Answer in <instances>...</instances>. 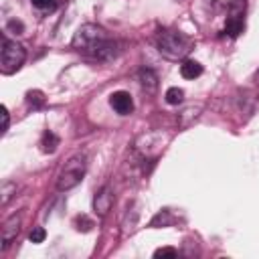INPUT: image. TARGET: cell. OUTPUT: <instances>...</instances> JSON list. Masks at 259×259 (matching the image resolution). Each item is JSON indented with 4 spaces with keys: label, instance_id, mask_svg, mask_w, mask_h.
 <instances>
[{
    "label": "cell",
    "instance_id": "obj_11",
    "mask_svg": "<svg viewBox=\"0 0 259 259\" xmlns=\"http://www.w3.org/2000/svg\"><path fill=\"white\" fill-rule=\"evenodd\" d=\"M180 75L184 79H196L202 75V65L198 61H192V59H184L182 65H180Z\"/></svg>",
    "mask_w": 259,
    "mask_h": 259
},
{
    "label": "cell",
    "instance_id": "obj_7",
    "mask_svg": "<svg viewBox=\"0 0 259 259\" xmlns=\"http://www.w3.org/2000/svg\"><path fill=\"white\" fill-rule=\"evenodd\" d=\"M20 225H22V214H10L4 223H2V249H6L10 245V241L16 239V235L20 233Z\"/></svg>",
    "mask_w": 259,
    "mask_h": 259
},
{
    "label": "cell",
    "instance_id": "obj_17",
    "mask_svg": "<svg viewBox=\"0 0 259 259\" xmlns=\"http://www.w3.org/2000/svg\"><path fill=\"white\" fill-rule=\"evenodd\" d=\"M91 227H93V221H91L87 214H77V217H75V229H77V231L87 233V231H91Z\"/></svg>",
    "mask_w": 259,
    "mask_h": 259
},
{
    "label": "cell",
    "instance_id": "obj_15",
    "mask_svg": "<svg viewBox=\"0 0 259 259\" xmlns=\"http://www.w3.org/2000/svg\"><path fill=\"white\" fill-rule=\"evenodd\" d=\"M0 194H2V196H0L2 206H4V204H8V200L16 194V184H14V182H4V184H2V188H0Z\"/></svg>",
    "mask_w": 259,
    "mask_h": 259
},
{
    "label": "cell",
    "instance_id": "obj_18",
    "mask_svg": "<svg viewBox=\"0 0 259 259\" xmlns=\"http://www.w3.org/2000/svg\"><path fill=\"white\" fill-rule=\"evenodd\" d=\"M170 223H172V219H170L168 210H160V212L152 219V223H150V225H152V227H160V225L164 227V225H170Z\"/></svg>",
    "mask_w": 259,
    "mask_h": 259
},
{
    "label": "cell",
    "instance_id": "obj_19",
    "mask_svg": "<svg viewBox=\"0 0 259 259\" xmlns=\"http://www.w3.org/2000/svg\"><path fill=\"white\" fill-rule=\"evenodd\" d=\"M45 237H47V231H45L42 227H34V229L30 231V235H28V239H30L32 243H42Z\"/></svg>",
    "mask_w": 259,
    "mask_h": 259
},
{
    "label": "cell",
    "instance_id": "obj_13",
    "mask_svg": "<svg viewBox=\"0 0 259 259\" xmlns=\"http://www.w3.org/2000/svg\"><path fill=\"white\" fill-rule=\"evenodd\" d=\"M57 146H59V138H57L51 130H47V132L42 134V138H40V150H42L45 154H53V152L57 150Z\"/></svg>",
    "mask_w": 259,
    "mask_h": 259
},
{
    "label": "cell",
    "instance_id": "obj_23",
    "mask_svg": "<svg viewBox=\"0 0 259 259\" xmlns=\"http://www.w3.org/2000/svg\"><path fill=\"white\" fill-rule=\"evenodd\" d=\"M10 28H14V30H18V34H22V30H24V26H22V22H18V20H10Z\"/></svg>",
    "mask_w": 259,
    "mask_h": 259
},
{
    "label": "cell",
    "instance_id": "obj_2",
    "mask_svg": "<svg viewBox=\"0 0 259 259\" xmlns=\"http://www.w3.org/2000/svg\"><path fill=\"white\" fill-rule=\"evenodd\" d=\"M156 49L162 57H166L168 61H184L188 57V53L194 49V40L184 34L182 30L176 28H162L158 30L156 38Z\"/></svg>",
    "mask_w": 259,
    "mask_h": 259
},
{
    "label": "cell",
    "instance_id": "obj_20",
    "mask_svg": "<svg viewBox=\"0 0 259 259\" xmlns=\"http://www.w3.org/2000/svg\"><path fill=\"white\" fill-rule=\"evenodd\" d=\"M176 255H178V251L172 247H160L154 251V257H176Z\"/></svg>",
    "mask_w": 259,
    "mask_h": 259
},
{
    "label": "cell",
    "instance_id": "obj_16",
    "mask_svg": "<svg viewBox=\"0 0 259 259\" xmlns=\"http://www.w3.org/2000/svg\"><path fill=\"white\" fill-rule=\"evenodd\" d=\"M182 99H184V91L180 87H170L166 91V101L170 105H178V103H182Z\"/></svg>",
    "mask_w": 259,
    "mask_h": 259
},
{
    "label": "cell",
    "instance_id": "obj_14",
    "mask_svg": "<svg viewBox=\"0 0 259 259\" xmlns=\"http://www.w3.org/2000/svg\"><path fill=\"white\" fill-rule=\"evenodd\" d=\"M26 101H28V105H30V107L38 109V107H42V105H45V95H42V91L34 89V91H28V93H26Z\"/></svg>",
    "mask_w": 259,
    "mask_h": 259
},
{
    "label": "cell",
    "instance_id": "obj_6",
    "mask_svg": "<svg viewBox=\"0 0 259 259\" xmlns=\"http://www.w3.org/2000/svg\"><path fill=\"white\" fill-rule=\"evenodd\" d=\"M111 206H113V190L109 184H105L93 196V210H95V214L105 217L111 210Z\"/></svg>",
    "mask_w": 259,
    "mask_h": 259
},
{
    "label": "cell",
    "instance_id": "obj_9",
    "mask_svg": "<svg viewBox=\"0 0 259 259\" xmlns=\"http://www.w3.org/2000/svg\"><path fill=\"white\" fill-rule=\"evenodd\" d=\"M138 81H140V87H142L148 95H154V93L158 91V75H156L152 69H148V67L140 69Z\"/></svg>",
    "mask_w": 259,
    "mask_h": 259
},
{
    "label": "cell",
    "instance_id": "obj_10",
    "mask_svg": "<svg viewBox=\"0 0 259 259\" xmlns=\"http://www.w3.org/2000/svg\"><path fill=\"white\" fill-rule=\"evenodd\" d=\"M243 28H245L243 14H241V12H233V14H229V18H227V22H225V30H227V34L235 38V36H239V34L243 32Z\"/></svg>",
    "mask_w": 259,
    "mask_h": 259
},
{
    "label": "cell",
    "instance_id": "obj_22",
    "mask_svg": "<svg viewBox=\"0 0 259 259\" xmlns=\"http://www.w3.org/2000/svg\"><path fill=\"white\" fill-rule=\"evenodd\" d=\"M0 111H2V121H4V123H2V132L6 134V132H8V127H10V115H8L6 105H2V107H0Z\"/></svg>",
    "mask_w": 259,
    "mask_h": 259
},
{
    "label": "cell",
    "instance_id": "obj_8",
    "mask_svg": "<svg viewBox=\"0 0 259 259\" xmlns=\"http://www.w3.org/2000/svg\"><path fill=\"white\" fill-rule=\"evenodd\" d=\"M109 105L119 115H130L134 111V99H132V95L127 91H113L109 95Z\"/></svg>",
    "mask_w": 259,
    "mask_h": 259
},
{
    "label": "cell",
    "instance_id": "obj_4",
    "mask_svg": "<svg viewBox=\"0 0 259 259\" xmlns=\"http://www.w3.org/2000/svg\"><path fill=\"white\" fill-rule=\"evenodd\" d=\"M26 59V51L22 45H18L16 40L10 38H2V49H0V71L2 75H12L16 73Z\"/></svg>",
    "mask_w": 259,
    "mask_h": 259
},
{
    "label": "cell",
    "instance_id": "obj_3",
    "mask_svg": "<svg viewBox=\"0 0 259 259\" xmlns=\"http://www.w3.org/2000/svg\"><path fill=\"white\" fill-rule=\"evenodd\" d=\"M85 168H87V162H85V156L83 154L71 156L65 162V166L61 168L59 176H57V190L67 192V190L75 188L77 184H81V180L85 176Z\"/></svg>",
    "mask_w": 259,
    "mask_h": 259
},
{
    "label": "cell",
    "instance_id": "obj_24",
    "mask_svg": "<svg viewBox=\"0 0 259 259\" xmlns=\"http://www.w3.org/2000/svg\"><path fill=\"white\" fill-rule=\"evenodd\" d=\"M255 83H257V85H259V71H257V73H255Z\"/></svg>",
    "mask_w": 259,
    "mask_h": 259
},
{
    "label": "cell",
    "instance_id": "obj_21",
    "mask_svg": "<svg viewBox=\"0 0 259 259\" xmlns=\"http://www.w3.org/2000/svg\"><path fill=\"white\" fill-rule=\"evenodd\" d=\"M30 2H32V6L38 8V10H51V8L57 4V0H30Z\"/></svg>",
    "mask_w": 259,
    "mask_h": 259
},
{
    "label": "cell",
    "instance_id": "obj_5",
    "mask_svg": "<svg viewBox=\"0 0 259 259\" xmlns=\"http://www.w3.org/2000/svg\"><path fill=\"white\" fill-rule=\"evenodd\" d=\"M170 138L166 136V134H162V132H148V134H142L138 140H136V150L144 156V158H156L162 150H164V146H166V142H168Z\"/></svg>",
    "mask_w": 259,
    "mask_h": 259
},
{
    "label": "cell",
    "instance_id": "obj_12",
    "mask_svg": "<svg viewBox=\"0 0 259 259\" xmlns=\"http://www.w3.org/2000/svg\"><path fill=\"white\" fill-rule=\"evenodd\" d=\"M200 111H202V105H200V103L184 107V109H182V113L178 115V123H180V127H188V125H190V123L200 115Z\"/></svg>",
    "mask_w": 259,
    "mask_h": 259
},
{
    "label": "cell",
    "instance_id": "obj_1",
    "mask_svg": "<svg viewBox=\"0 0 259 259\" xmlns=\"http://www.w3.org/2000/svg\"><path fill=\"white\" fill-rule=\"evenodd\" d=\"M71 45L75 51H79L91 59H97V61H111L119 55L117 40L111 38L103 26L93 24V22L79 26Z\"/></svg>",
    "mask_w": 259,
    "mask_h": 259
}]
</instances>
